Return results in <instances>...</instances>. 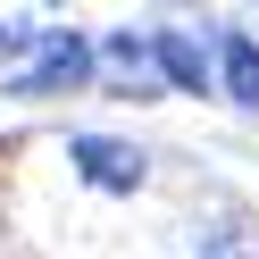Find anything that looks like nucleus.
<instances>
[{
  "instance_id": "1",
  "label": "nucleus",
  "mask_w": 259,
  "mask_h": 259,
  "mask_svg": "<svg viewBox=\"0 0 259 259\" xmlns=\"http://www.w3.org/2000/svg\"><path fill=\"white\" fill-rule=\"evenodd\" d=\"M92 84V42L75 34V25H42L34 51L17 59V75H9V92L17 101H67V92Z\"/></svg>"
},
{
  "instance_id": "2",
  "label": "nucleus",
  "mask_w": 259,
  "mask_h": 259,
  "mask_svg": "<svg viewBox=\"0 0 259 259\" xmlns=\"http://www.w3.org/2000/svg\"><path fill=\"white\" fill-rule=\"evenodd\" d=\"M67 159H75V176L101 184V192H142V184H151V151L125 142V134H75Z\"/></svg>"
},
{
  "instance_id": "3",
  "label": "nucleus",
  "mask_w": 259,
  "mask_h": 259,
  "mask_svg": "<svg viewBox=\"0 0 259 259\" xmlns=\"http://www.w3.org/2000/svg\"><path fill=\"white\" fill-rule=\"evenodd\" d=\"M92 75H101L109 92H125V101L159 92V67H151V34H109V42H92Z\"/></svg>"
},
{
  "instance_id": "4",
  "label": "nucleus",
  "mask_w": 259,
  "mask_h": 259,
  "mask_svg": "<svg viewBox=\"0 0 259 259\" xmlns=\"http://www.w3.org/2000/svg\"><path fill=\"white\" fill-rule=\"evenodd\" d=\"M209 75L226 84V101H234L242 117H259V34L226 25V34H218V59H209Z\"/></svg>"
},
{
  "instance_id": "5",
  "label": "nucleus",
  "mask_w": 259,
  "mask_h": 259,
  "mask_svg": "<svg viewBox=\"0 0 259 259\" xmlns=\"http://www.w3.org/2000/svg\"><path fill=\"white\" fill-rule=\"evenodd\" d=\"M151 67H159V84H176V92H209V84H218L209 59H201V42L176 34V25H159V34H151Z\"/></svg>"
},
{
  "instance_id": "6",
  "label": "nucleus",
  "mask_w": 259,
  "mask_h": 259,
  "mask_svg": "<svg viewBox=\"0 0 259 259\" xmlns=\"http://www.w3.org/2000/svg\"><path fill=\"white\" fill-rule=\"evenodd\" d=\"M25 51H34V25H25V17H0V67H17Z\"/></svg>"
},
{
  "instance_id": "7",
  "label": "nucleus",
  "mask_w": 259,
  "mask_h": 259,
  "mask_svg": "<svg viewBox=\"0 0 259 259\" xmlns=\"http://www.w3.org/2000/svg\"><path fill=\"white\" fill-rule=\"evenodd\" d=\"M234 259H259V251H234Z\"/></svg>"
},
{
  "instance_id": "8",
  "label": "nucleus",
  "mask_w": 259,
  "mask_h": 259,
  "mask_svg": "<svg viewBox=\"0 0 259 259\" xmlns=\"http://www.w3.org/2000/svg\"><path fill=\"white\" fill-rule=\"evenodd\" d=\"M0 159H9V142H0Z\"/></svg>"
},
{
  "instance_id": "9",
  "label": "nucleus",
  "mask_w": 259,
  "mask_h": 259,
  "mask_svg": "<svg viewBox=\"0 0 259 259\" xmlns=\"http://www.w3.org/2000/svg\"><path fill=\"white\" fill-rule=\"evenodd\" d=\"M51 9H59V0H51Z\"/></svg>"
}]
</instances>
